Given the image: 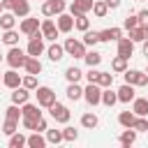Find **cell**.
Instances as JSON below:
<instances>
[{"mask_svg":"<svg viewBox=\"0 0 148 148\" xmlns=\"http://www.w3.org/2000/svg\"><path fill=\"white\" fill-rule=\"evenodd\" d=\"M5 60H7V65H9V67H14V69L25 67L28 51H21V49H18V44H16V46H9V51L5 53Z\"/></svg>","mask_w":148,"mask_h":148,"instance_id":"obj_1","label":"cell"},{"mask_svg":"<svg viewBox=\"0 0 148 148\" xmlns=\"http://www.w3.org/2000/svg\"><path fill=\"white\" fill-rule=\"evenodd\" d=\"M67 9V2L65 0H44L42 2V16L51 18V16H58Z\"/></svg>","mask_w":148,"mask_h":148,"instance_id":"obj_2","label":"cell"},{"mask_svg":"<svg viewBox=\"0 0 148 148\" xmlns=\"http://www.w3.org/2000/svg\"><path fill=\"white\" fill-rule=\"evenodd\" d=\"M28 39H30V42H28V46H25L28 56L39 58V56L44 53V35H42V30H37V32H35V35H30Z\"/></svg>","mask_w":148,"mask_h":148,"instance_id":"obj_3","label":"cell"},{"mask_svg":"<svg viewBox=\"0 0 148 148\" xmlns=\"http://www.w3.org/2000/svg\"><path fill=\"white\" fill-rule=\"evenodd\" d=\"M62 46H65V53H67V56H72V58H76V60L86 56V44H83L81 39H74V37H67Z\"/></svg>","mask_w":148,"mask_h":148,"instance_id":"obj_4","label":"cell"},{"mask_svg":"<svg viewBox=\"0 0 148 148\" xmlns=\"http://www.w3.org/2000/svg\"><path fill=\"white\" fill-rule=\"evenodd\" d=\"M83 99H86L90 106L102 104V86H99V83H88V86L83 88Z\"/></svg>","mask_w":148,"mask_h":148,"instance_id":"obj_5","label":"cell"},{"mask_svg":"<svg viewBox=\"0 0 148 148\" xmlns=\"http://www.w3.org/2000/svg\"><path fill=\"white\" fill-rule=\"evenodd\" d=\"M49 113H51V118H53L56 123H62V125H65V123H69V118H72L69 109H67L65 104H60L58 99H56V102L49 106Z\"/></svg>","mask_w":148,"mask_h":148,"instance_id":"obj_6","label":"cell"},{"mask_svg":"<svg viewBox=\"0 0 148 148\" xmlns=\"http://www.w3.org/2000/svg\"><path fill=\"white\" fill-rule=\"evenodd\" d=\"M35 95H37V104L44 106V109H49V106L56 102V92H53L49 86H37V88H35Z\"/></svg>","mask_w":148,"mask_h":148,"instance_id":"obj_7","label":"cell"},{"mask_svg":"<svg viewBox=\"0 0 148 148\" xmlns=\"http://www.w3.org/2000/svg\"><path fill=\"white\" fill-rule=\"evenodd\" d=\"M125 83H132V86H148V74L146 72H139V69H125Z\"/></svg>","mask_w":148,"mask_h":148,"instance_id":"obj_8","label":"cell"},{"mask_svg":"<svg viewBox=\"0 0 148 148\" xmlns=\"http://www.w3.org/2000/svg\"><path fill=\"white\" fill-rule=\"evenodd\" d=\"M92 2H95V0H72V2L67 5V9H69L72 16L88 14V12H92Z\"/></svg>","mask_w":148,"mask_h":148,"instance_id":"obj_9","label":"cell"},{"mask_svg":"<svg viewBox=\"0 0 148 148\" xmlns=\"http://www.w3.org/2000/svg\"><path fill=\"white\" fill-rule=\"evenodd\" d=\"M39 30H42L44 39H49V42H56V37L60 35L58 25H56V23H53L51 18H44V21H42V25H39Z\"/></svg>","mask_w":148,"mask_h":148,"instance_id":"obj_10","label":"cell"},{"mask_svg":"<svg viewBox=\"0 0 148 148\" xmlns=\"http://www.w3.org/2000/svg\"><path fill=\"white\" fill-rule=\"evenodd\" d=\"M2 83H5L9 90H14V88H18V86L23 83V76H21L14 67H12L9 72H5V74H2Z\"/></svg>","mask_w":148,"mask_h":148,"instance_id":"obj_11","label":"cell"},{"mask_svg":"<svg viewBox=\"0 0 148 148\" xmlns=\"http://www.w3.org/2000/svg\"><path fill=\"white\" fill-rule=\"evenodd\" d=\"M39 25H42V21H39V18H32V16H25V18L21 21V32H23L25 37H30V35H35V32L39 30Z\"/></svg>","mask_w":148,"mask_h":148,"instance_id":"obj_12","label":"cell"},{"mask_svg":"<svg viewBox=\"0 0 148 148\" xmlns=\"http://www.w3.org/2000/svg\"><path fill=\"white\" fill-rule=\"evenodd\" d=\"M136 86H132V83H123L120 88H118V102H123V104H130L134 97H136V90H134Z\"/></svg>","mask_w":148,"mask_h":148,"instance_id":"obj_13","label":"cell"},{"mask_svg":"<svg viewBox=\"0 0 148 148\" xmlns=\"http://www.w3.org/2000/svg\"><path fill=\"white\" fill-rule=\"evenodd\" d=\"M56 25H58V30H60V32H72V28H74V16H72V14H67V12H62V14H58Z\"/></svg>","mask_w":148,"mask_h":148,"instance_id":"obj_14","label":"cell"},{"mask_svg":"<svg viewBox=\"0 0 148 148\" xmlns=\"http://www.w3.org/2000/svg\"><path fill=\"white\" fill-rule=\"evenodd\" d=\"M132 53H134V42L130 39V37H120L118 39V56H123V58H132Z\"/></svg>","mask_w":148,"mask_h":148,"instance_id":"obj_15","label":"cell"},{"mask_svg":"<svg viewBox=\"0 0 148 148\" xmlns=\"http://www.w3.org/2000/svg\"><path fill=\"white\" fill-rule=\"evenodd\" d=\"M123 37V30L120 28H106V30H99V42H118Z\"/></svg>","mask_w":148,"mask_h":148,"instance_id":"obj_16","label":"cell"},{"mask_svg":"<svg viewBox=\"0 0 148 148\" xmlns=\"http://www.w3.org/2000/svg\"><path fill=\"white\" fill-rule=\"evenodd\" d=\"M46 56H49L53 62H58V60H62L67 53H65V46H62V44H56V42H53V44L46 49Z\"/></svg>","mask_w":148,"mask_h":148,"instance_id":"obj_17","label":"cell"},{"mask_svg":"<svg viewBox=\"0 0 148 148\" xmlns=\"http://www.w3.org/2000/svg\"><path fill=\"white\" fill-rule=\"evenodd\" d=\"M28 99H30V90H28L25 86L14 88V92H12V102H14V104H25Z\"/></svg>","mask_w":148,"mask_h":148,"instance_id":"obj_18","label":"cell"},{"mask_svg":"<svg viewBox=\"0 0 148 148\" xmlns=\"http://www.w3.org/2000/svg\"><path fill=\"white\" fill-rule=\"evenodd\" d=\"M12 12L16 14V18H25V16L30 14V2H28V0H14Z\"/></svg>","mask_w":148,"mask_h":148,"instance_id":"obj_19","label":"cell"},{"mask_svg":"<svg viewBox=\"0 0 148 148\" xmlns=\"http://www.w3.org/2000/svg\"><path fill=\"white\" fill-rule=\"evenodd\" d=\"M132 111L136 116H148V97H134L132 99Z\"/></svg>","mask_w":148,"mask_h":148,"instance_id":"obj_20","label":"cell"},{"mask_svg":"<svg viewBox=\"0 0 148 148\" xmlns=\"http://www.w3.org/2000/svg\"><path fill=\"white\" fill-rule=\"evenodd\" d=\"M14 25H16V14L9 12V9L2 12V14H0V28H2V30H12Z\"/></svg>","mask_w":148,"mask_h":148,"instance_id":"obj_21","label":"cell"},{"mask_svg":"<svg viewBox=\"0 0 148 148\" xmlns=\"http://www.w3.org/2000/svg\"><path fill=\"white\" fill-rule=\"evenodd\" d=\"M136 134H139V132H136L134 127H125V132H123V134L118 136L120 146H125V148H127V146H132V143L136 141Z\"/></svg>","mask_w":148,"mask_h":148,"instance_id":"obj_22","label":"cell"},{"mask_svg":"<svg viewBox=\"0 0 148 148\" xmlns=\"http://www.w3.org/2000/svg\"><path fill=\"white\" fill-rule=\"evenodd\" d=\"M130 39L136 44V42H143V39H148V25H136V28H132L130 30Z\"/></svg>","mask_w":148,"mask_h":148,"instance_id":"obj_23","label":"cell"},{"mask_svg":"<svg viewBox=\"0 0 148 148\" xmlns=\"http://www.w3.org/2000/svg\"><path fill=\"white\" fill-rule=\"evenodd\" d=\"M28 74H37L39 76V72H42V62H39V58H35V56H28V60H25V67H23Z\"/></svg>","mask_w":148,"mask_h":148,"instance_id":"obj_24","label":"cell"},{"mask_svg":"<svg viewBox=\"0 0 148 148\" xmlns=\"http://www.w3.org/2000/svg\"><path fill=\"white\" fill-rule=\"evenodd\" d=\"M116 102H118V90L113 92L111 88H102V104L111 109V106H113Z\"/></svg>","mask_w":148,"mask_h":148,"instance_id":"obj_25","label":"cell"},{"mask_svg":"<svg viewBox=\"0 0 148 148\" xmlns=\"http://www.w3.org/2000/svg\"><path fill=\"white\" fill-rule=\"evenodd\" d=\"M21 109H23V118H42L39 104H30V102H25V104H21Z\"/></svg>","mask_w":148,"mask_h":148,"instance_id":"obj_26","label":"cell"},{"mask_svg":"<svg viewBox=\"0 0 148 148\" xmlns=\"http://www.w3.org/2000/svg\"><path fill=\"white\" fill-rule=\"evenodd\" d=\"M97 125H99V118H97L92 111H88V113L81 116V127H86V130H95Z\"/></svg>","mask_w":148,"mask_h":148,"instance_id":"obj_27","label":"cell"},{"mask_svg":"<svg viewBox=\"0 0 148 148\" xmlns=\"http://www.w3.org/2000/svg\"><path fill=\"white\" fill-rule=\"evenodd\" d=\"M49 141H46V136H42V132H32L30 136H28V146L30 148H44Z\"/></svg>","mask_w":148,"mask_h":148,"instance_id":"obj_28","label":"cell"},{"mask_svg":"<svg viewBox=\"0 0 148 148\" xmlns=\"http://www.w3.org/2000/svg\"><path fill=\"white\" fill-rule=\"evenodd\" d=\"M83 60H86V65H88V67H97V65L102 62V53H99V51H95V49H92V51H86Z\"/></svg>","mask_w":148,"mask_h":148,"instance_id":"obj_29","label":"cell"},{"mask_svg":"<svg viewBox=\"0 0 148 148\" xmlns=\"http://www.w3.org/2000/svg\"><path fill=\"white\" fill-rule=\"evenodd\" d=\"M65 92H67V99H72V102H76V99L83 97V88H81L79 83H69Z\"/></svg>","mask_w":148,"mask_h":148,"instance_id":"obj_30","label":"cell"},{"mask_svg":"<svg viewBox=\"0 0 148 148\" xmlns=\"http://www.w3.org/2000/svg\"><path fill=\"white\" fill-rule=\"evenodd\" d=\"M92 14H95L97 18H104V16L109 14V5H106L104 0H95V2H92Z\"/></svg>","mask_w":148,"mask_h":148,"instance_id":"obj_31","label":"cell"},{"mask_svg":"<svg viewBox=\"0 0 148 148\" xmlns=\"http://www.w3.org/2000/svg\"><path fill=\"white\" fill-rule=\"evenodd\" d=\"M81 42H83L86 46H95V44L99 42V30H90V28H88V30L83 32V39H81Z\"/></svg>","mask_w":148,"mask_h":148,"instance_id":"obj_32","label":"cell"},{"mask_svg":"<svg viewBox=\"0 0 148 148\" xmlns=\"http://www.w3.org/2000/svg\"><path fill=\"white\" fill-rule=\"evenodd\" d=\"M81 76H83V72H81L79 67H74V65L65 69V79H67L69 83H79V81H81Z\"/></svg>","mask_w":148,"mask_h":148,"instance_id":"obj_33","label":"cell"},{"mask_svg":"<svg viewBox=\"0 0 148 148\" xmlns=\"http://www.w3.org/2000/svg\"><path fill=\"white\" fill-rule=\"evenodd\" d=\"M134 120H136V113H134V111H120V116H118V123H120L123 127H132Z\"/></svg>","mask_w":148,"mask_h":148,"instance_id":"obj_34","label":"cell"},{"mask_svg":"<svg viewBox=\"0 0 148 148\" xmlns=\"http://www.w3.org/2000/svg\"><path fill=\"white\" fill-rule=\"evenodd\" d=\"M74 28L81 30V32H86V30L90 28V18H88V14H79V16H74Z\"/></svg>","mask_w":148,"mask_h":148,"instance_id":"obj_35","label":"cell"},{"mask_svg":"<svg viewBox=\"0 0 148 148\" xmlns=\"http://www.w3.org/2000/svg\"><path fill=\"white\" fill-rule=\"evenodd\" d=\"M111 69H113V72H118V74H125V69H127V58L116 56V58L111 60Z\"/></svg>","mask_w":148,"mask_h":148,"instance_id":"obj_36","label":"cell"},{"mask_svg":"<svg viewBox=\"0 0 148 148\" xmlns=\"http://www.w3.org/2000/svg\"><path fill=\"white\" fill-rule=\"evenodd\" d=\"M21 146H28V136H23L21 132H14L9 136V148H21Z\"/></svg>","mask_w":148,"mask_h":148,"instance_id":"obj_37","label":"cell"},{"mask_svg":"<svg viewBox=\"0 0 148 148\" xmlns=\"http://www.w3.org/2000/svg\"><path fill=\"white\" fill-rule=\"evenodd\" d=\"M2 42H5L7 46H16V44H18V32H16L14 28H12V30H5V32H2Z\"/></svg>","mask_w":148,"mask_h":148,"instance_id":"obj_38","label":"cell"},{"mask_svg":"<svg viewBox=\"0 0 148 148\" xmlns=\"http://www.w3.org/2000/svg\"><path fill=\"white\" fill-rule=\"evenodd\" d=\"M5 113H7V118H12V120L23 118V109H21V104H14V102L7 106V111H5Z\"/></svg>","mask_w":148,"mask_h":148,"instance_id":"obj_39","label":"cell"},{"mask_svg":"<svg viewBox=\"0 0 148 148\" xmlns=\"http://www.w3.org/2000/svg\"><path fill=\"white\" fill-rule=\"evenodd\" d=\"M97 83H99L102 88H111V86H113V74H111V72H99Z\"/></svg>","mask_w":148,"mask_h":148,"instance_id":"obj_40","label":"cell"},{"mask_svg":"<svg viewBox=\"0 0 148 148\" xmlns=\"http://www.w3.org/2000/svg\"><path fill=\"white\" fill-rule=\"evenodd\" d=\"M2 132H5L7 136H12L14 132H18V120H12V118H7V120L2 123Z\"/></svg>","mask_w":148,"mask_h":148,"instance_id":"obj_41","label":"cell"},{"mask_svg":"<svg viewBox=\"0 0 148 148\" xmlns=\"http://www.w3.org/2000/svg\"><path fill=\"white\" fill-rule=\"evenodd\" d=\"M46 141H49V143H60V141H65L62 130H46Z\"/></svg>","mask_w":148,"mask_h":148,"instance_id":"obj_42","label":"cell"},{"mask_svg":"<svg viewBox=\"0 0 148 148\" xmlns=\"http://www.w3.org/2000/svg\"><path fill=\"white\" fill-rule=\"evenodd\" d=\"M123 25H125L127 30H132V28L141 25V21H139V16H136V14H127V16H125V21H123Z\"/></svg>","mask_w":148,"mask_h":148,"instance_id":"obj_43","label":"cell"},{"mask_svg":"<svg viewBox=\"0 0 148 148\" xmlns=\"http://www.w3.org/2000/svg\"><path fill=\"white\" fill-rule=\"evenodd\" d=\"M136 132H148V118L146 116H136V120H134V125H132Z\"/></svg>","mask_w":148,"mask_h":148,"instance_id":"obj_44","label":"cell"},{"mask_svg":"<svg viewBox=\"0 0 148 148\" xmlns=\"http://www.w3.org/2000/svg\"><path fill=\"white\" fill-rule=\"evenodd\" d=\"M21 86H25L28 90H35V88H37V74H25Z\"/></svg>","mask_w":148,"mask_h":148,"instance_id":"obj_45","label":"cell"},{"mask_svg":"<svg viewBox=\"0 0 148 148\" xmlns=\"http://www.w3.org/2000/svg\"><path fill=\"white\" fill-rule=\"evenodd\" d=\"M62 136H65V141H76V139H79V130L65 127V130H62Z\"/></svg>","mask_w":148,"mask_h":148,"instance_id":"obj_46","label":"cell"},{"mask_svg":"<svg viewBox=\"0 0 148 148\" xmlns=\"http://www.w3.org/2000/svg\"><path fill=\"white\" fill-rule=\"evenodd\" d=\"M97 76H99V69L97 67H88V72H86L88 83H97Z\"/></svg>","mask_w":148,"mask_h":148,"instance_id":"obj_47","label":"cell"},{"mask_svg":"<svg viewBox=\"0 0 148 148\" xmlns=\"http://www.w3.org/2000/svg\"><path fill=\"white\" fill-rule=\"evenodd\" d=\"M21 120H23V127H25V130H32V132H35L37 120H39V118H21Z\"/></svg>","mask_w":148,"mask_h":148,"instance_id":"obj_48","label":"cell"},{"mask_svg":"<svg viewBox=\"0 0 148 148\" xmlns=\"http://www.w3.org/2000/svg\"><path fill=\"white\" fill-rule=\"evenodd\" d=\"M136 16H139V21H141L143 25H148V9H141V12L136 14Z\"/></svg>","mask_w":148,"mask_h":148,"instance_id":"obj_49","label":"cell"},{"mask_svg":"<svg viewBox=\"0 0 148 148\" xmlns=\"http://www.w3.org/2000/svg\"><path fill=\"white\" fill-rule=\"evenodd\" d=\"M106 5H109V9H116L118 5H120V0H104Z\"/></svg>","mask_w":148,"mask_h":148,"instance_id":"obj_50","label":"cell"},{"mask_svg":"<svg viewBox=\"0 0 148 148\" xmlns=\"http://www.w3.org/2000/svg\"><path fill=\"white\" fill-rule=\"evenodd\" d=\"M2 7H5V9H9V12H12V7H14V0H2Z\"/></svg>","mask_w":148,"mask_h":148,"instance_id":"obj_51","label":"cell"},{"mask_svg":"<svg viewBox=\"0 0 148 148\" xmlns=\"http://www.w3.org/2000/svg\"><path fill=\"white\" fill-rule=\"evenodd\" d=\"M141 44H143V56H146V58H148V39H143V42H141Z\"/></svg>","mask_w":148,"mask_h":148,"instance_id":"obj_52","label":"cell"},{"mask_svg":"<svg viewBox=\"0 0 148 148\" xmlns=\"http://www.w3.org/2000/svg\"><path fill=\"white\" fill-rule=\"evenodd\" d=\"M2 12H5V7H2V0H0V14H2Z\"/></svg>","mask_w":148,"mask_h":148,"instance_id":"obj_53","label":"cell"},{"mask_svg":"<svg viewBox=\"0 0 148 148\" xmlns=\"http://www.w3.org/2000/svg\"><path fill=\"white\" fill-rule=\"evenodd\" d=\"M0 62H2V53H0Z\"/></svg>","mask_w":148,"mask_h":148,"instance_id":"obj_54","label":"cell"},{"mask_svg":"<svg viewBox=\"0 0 148 148\" xmlns=\"http://www.w3.org/2000/svg\"><path fill=\"white\" fill-rule=\"evenodd\" d=\"M0 81H2V72H0Z\"/></svg>","mask_w":148,"mask_h":148,"instance_id":"obj_55","label":"cell"},{"mask_svg":"<svg viewBox=\"0 0 148 148\" xmlns=\"http://www.w3.org/2000/svg\"><path fill=\"white\" fill-rule=\"evenodd\" d=\"M146 74H148V69H146Z\"/></svg>","mask_w":148,"mask_h":148,"instance_id":"obj_56","label":"cell"},{"mask_svg":"<svg viewBox=\"0 0 148 148\" xmlns=\"http://www.w3.org/2000/svg\"><path fill=\"white\" fill-rule=\"evenodd\" d=\"M139 2H143V0H139Z\"/></svg>","mask_w":148,"mask_h":148,"instance_id":"obj_57","label":"cell"}]
</instances>
